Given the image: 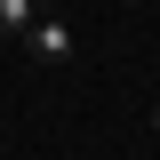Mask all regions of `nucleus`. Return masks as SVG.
<instances>
[{
  "instance_id": "f257e3e1",
  "label": "nucleus",
  "mask_w": 160,
  "mask_h": 160,
  "mask_svg": "<svg viewBox=\"0 0 160 160\" xmlns=\"http://www.w3.org/2000/svg\"><path fill=\"white\" fill-rule=\"evenodd\" d=\"M24 56H32V64H72L80 56V32L64 16H32V24H24Z\"/></svg>"
},
{
  "instance_id": "f03ea898",
  "label": "nucleus",
  "mask_w": 160,
  "mask_h": 160,
  "mask_svg": "<svg viewBox=\"0 0 160 160\" xmlns=\"http://www.w3.org/2000/svg\"><path fill=\"white\" fill-rule=\"evenodd\" d=\"M32 16H40V0H0V40H24Z\"/></svg>"
},
{
  "instance_id": "7ed1b4c3",
  "label": "nucleus",
  "mask_w": 160,
  "mask_h": 160,
  "mask_svg": "<svg viewBox=\"0 0 160 160\" xmlns=\"http://www.w3.org/2000/svg\"><path fill=\"white\" fill-rule=\"evenodd\" d=\"M152 136H160V112H152Z\"/></svg>"
}]
</instances>
